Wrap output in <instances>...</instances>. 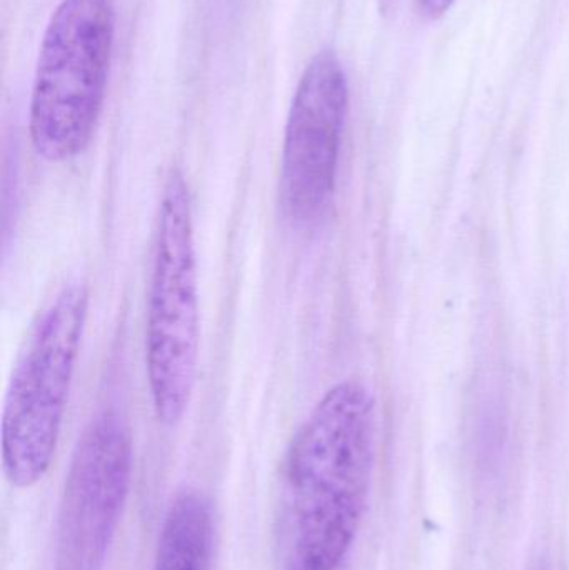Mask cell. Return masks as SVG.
<instances>
[{
    "mask_svg": "<svg viewBox=\"0 0 569 570\" xmlns=\"http://www.w3.org/2000/svg\"><path fill=\"white\" fill-rule=\"evenodd\" d=\"M376 415L361 382L334 385L306 419L287 458L296 570H337L370 501Z\"/></svg>",
    "mask_w": 569,
    "mask_h": 570,
    "instance_id": "obj_1",
    "label": "cell"
},
{
    "mask_svg": "<svg viewBox=\"0 0 569 570\" xmlns=\"http://www.w3.org/2000/svg\"><path fill=\"white\" fill-rule=\"evenodd\" d=\"M116 16L110 0H62L40 43L30 99V139L47 163L89 146L102 110Z\"/></svg>",
    "mask_w": 569,
    "mask_h": 570,
    "instance_id": "obj_2",
    "label": "cell"
},
{
    "mask_svg": "<svg viewBox=\"0 0 569 570\" xmlns=\"http://www.w3.org/2000/svg\"><path fill=\"white\" fill-rule=\"evenodd\" d=\"M89 311V288L70 283L43 308L10 379L2 471L12 488L39 484L56 458Z\"/></svg>",
    "mask_w": 569,
    "mask_h": 570,
    "instance_id": "obj_3",
    "label": "cell"
},
{
    "mask_svg": "<svg viewBox=\"0 0 569 570\" xmlns=\"http://www.w3.org/2000/svg\"><path fill=\"white\" fill-rule=\"evenodd\" d=\"M199 362V274L189 187L173 170L159 207L147 301L146 364L154 411L176 425L193 397Z\"/></svg>",
    "mask_w": 569,
    "mask_h": 570,
    "instance_id": "obj_4",
    "label": "cell"
},
{
    "mask_svg": "<svg viewBox=\"0 0 569 570\" xmlns=\"http://www.w3.org/2000/svg\"><path fill=\"white\" fill-rule=\"evenodd\" d=\"M133 435L122 415L97 414L80 435L63 484L56 570H102L133 482Z\"/></svg>",
    "mask_w": 569,
    "mask_h": 570,
    "instance_id": "obj_5",
    "label": "cell"
},
{
    "mask_svg": "<svg viewBox=\"0 0 569 570\" xmlns=\"http://www.w3.org/2000/svg\"><path fill=\"white\" fill-rule=\"evenodd\" d=\"M347 114V80L336 53L323 50L304 70L284 130L281 206L297 226L330 206Z\"/></svg>",
    "mask_w": 569,
    "mask_h": 570,
    "instance_id": "obj_6",
    "label": "cell"
},
{
    "mask_svg": "<svg viewBox=\"0 0 569 570\" xmlns=\"http://www.w3.org/2000/svg\"><path fill=\"white\" fill-rule=\"evenodd\" d=\"M213 549L210 502L194 489L180 491L164 515L153 570H210Z\"/></svg>",
    "mask_w": 569,
    "mask_h": 570,
    "instance_id": "obj_7",
    "label": "cell"
},
{
    "mask_svg": "<svg viewBox=\"0 0 569 570\" xmlns=\"http://www.w3.org/2000/svg\"><path fill=\"white\" fill-rule=\"evenodd\" d=\"M454 2L457 0H420V6L430 19H440L454 6Z\"/></svg>",
    "mask_w": 569,
    "mask_h": 570,
    "instance_id": "obj_8",
    "label": "cell"
},
{
    "mask_svg": "<svg viewBox=\"0 0 569 570\" xmlns=\"http://www.w3.org/2000/svg\"><path fill=\"white\" fill-rule=\"evenodd\" d=\"M533 570H550V569H548L547 566H541L540 564V566H538L537 569H533Z\"/></svg>",
    "mask_w": 569,
    "mask_h": 570,
    "instance_id": "obj_9",
    "label": "cell"
}]
</instances>
